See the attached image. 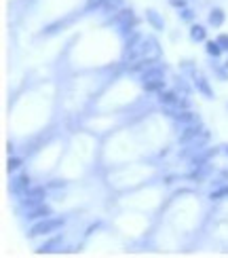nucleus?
<instances>
[{
  "label": "nucleus",
  "instance_id": "nucleus-1",
  "mask_svg": "<svg viewBox=\"0 0 228 258\" xmlns=\"http://www.w3.org/2000/svg\"><path fill=\"white\" fill-rule=\"evenodd\" d=\"M63 227V218H53V216H47V218H42L40 222H36L34 227H32V237L34 235H47V233H55Z\"/></svg>",
  "mask_w": 228,
  "mask_h": 258
},
{
  "label": "nucleus",
  "instance_id": "nucleus-2",
  "mask_svg": "<svg viewBox=\"0 0 228 258\" xmlns=\"http://www.w3.org/2000/svg\"><path fill=\"white\" fill-rule=\"evenodd\" d=\"M24 203L28 208H34V206H38V203H42V199H45V188H28L26 192H24Z\"/></svg>",
  "mask_w": 228,
  "mask_h": 258
},
{
  "label": "nucleus",
  "instance_id": "nucleus-3",
  "mask_svg": "<svg viewBox=\"0 0 228 258\" xmlns=\"http://www.w3.org/2000/svg\"><path fill=\"white\" fill-rule=\"evenodd\" d=\"M47 216H51V210L45 206V203H38V206H34L30 210V220H42V218H47Z\"/></svg>",
  "mask_w": 228,
  "mask_h": 258
},
{
  "label": "nucleus",
  "instance_id": "nucleus-4",
  "mask_svg": "<svg viewBox=\"0 0 228 258\" xmlns=\"http://www.w3.org/2000/svg\"><path fill=\"white\" fill-rule=\"evenodd\" d=\"M30 188V178L28 176H17L13 180V184H11V190L15 192V195H21V192H26Z\"/></svg>",
  "mask_w": 228,
  "mask_h": 258
},
{
  "label": "nucleus",
  "instance_id": "nucleus-5",
  "mask_svg": "<svg viewBox=\"0 0 228 258\" xmlns=\"http://www.w3.org/2000/svg\"><path fill=\"white\" fill-rule=\"evenodd\" d=\"M57 250H61V235H57V237L49 239L47 243H42L40 248H38L40 254H42V252H57Z\"/></svg>",
  "mask_w": 228,
  "mask_h": 258
},
{
  "label": "nucleus",
  "instance_id": "nucleus-6",
  "mask_svg": "<svg viewBox=\"0 0 228 258\" xmlns=\"http://www.w3.org/2000/svg\"><path fill=\"white\" fill-rule=\"evenodd\" d=\"M224 11L222 9H213L211 13H209V24L213 26V28H220L222 24H224Z\"/></svg>",
  "mask_w": 228,
  "mask_h": 258
},
{
  "label": "nucleus",
  "instance_id": "nucleus-7",
  "mask_svg": "<svg viewBox=\"0 0 228 258\" xmlns=\"http://www.w3.org/2000/svg\"><path fill=\"white\" fill-rule=\"evenodd\" d=\"M146 19H148L150 24L155 26L157 30H163V26H165V24H163V19L159 17V13H157V11H146Z\"/></svg>",
  "mask_w": 228,
  "mask_h": 258
},
{
  "label": "nucleus",
  "instance_id": "nucleus-8",
  "mask_svg": "<svg viewBox=\"0 0 228 258\" xmlns=\"http://www.w3.org/2000/svg\"><path fill=\"white\" fill-rule=\"evenodd\" d=\"M205 36H207V30H205L203 26H192L190 28V38L192 40H205Z\"/></svg>",
  "mask_w": 228,
  "mask_h": 258
},
{
  "label": "nucleus",
  "instance_id": "nucleus-9",
  "mask_svg": "<svg viewBox=\"0 0 228 258\" xmlns=\"http://www.w3.org/2000/svg\"><path fill=\"white\" fill-rule=\"evenodd\" d=\"M205 49H207V53H209L211 57H220V55H222V47H220V42H218V40H209Z\"/></svg>",
  "mask_w": 228,
  "mask_h": 258
},
{
  "label": "nucleus",
  "instance_id": "nucleus-10",
  "mask_svg": "<svg viewBox=\"0 0 228 258\" xmlns=\"http://www.w3.org/2000/svg\"><path fill=\"white\" fill-rule=\"evenodd\" d=\"M163 87H165V81H163V79L146 81V83H144V89H146V91H159V89H163Z\"/></svg>",
  "mask_w": 228,
  "mask_h": 258
},
{
  "label": "nucleus",
  "instance_id": "nucleus-11",
  "mask_svg": "<svg viewBox=\"0 0 228 258\" xmlns=\"http://www.w3.org/2000/svg\"><path fill=\"white\" fill-rule=\"evenodd\" d=\"M161 102L163 104H167V106H173V104H180L178 100V95L173 93V91H167V93H161Z\"/></svg>",
  "mask_w": 228,
  "mask_h": 258
},
{
  "label": "nucleus",
  "instance_id": "nucleus-12",
  "mask_svg": "<svg viewBox=\"0 0 228 258\" xmlns=\"http://www.w3.org/2000/svg\"><path fill=\"white\" fill-rule=\"evenodd\" d=\"M197 89L203 91L207 98H211V95H213V91L209 89V85H207V81H205V79H197Z\"/></svg>",
  "mask_w": 228,
  "mask_h": 258
},
{
  "label": "nucleus",
  "instance_id": "nucleus-13",
  "mask_svg": "<svg viewBox=\"0 0 228 258\" xmlns=\"http://www.w3.org/2000/svg\"><path fill=\"white\" fill-rule=\"evenodd\" d=\"M220 42V47H222V51H228V34H220L218 38H215Z\"/></svg>",
  "mask_w": 228,
  "mask_h": 258
},
{
  "label": "nucleus",
  "instance_id": "nucleus-14",
  "mask_svg": "<svg viewBox=\"0 0 228 258\" xmlns=\"http://www.w3.org/2000/svg\"><path fill=\"white\" fill-rule=\"evenodd\" d=\"M19 165H21V161H19V159H11V161H9V171L19 169Z\"/></svg>",
  "mask_w": 228,
  "mask_h": 258
},
{
  "label": "nucleus",
  "instance_id": "nucleus-15",
  "mask_svg": "<svg viewBox=\"0 0 228 258\" xmlns=\"http://www.w3.org/2000/svg\"><path fill=\"white\" fill-rule=\"evenodd\" d=\"M192 17H194V15H192V11H190V9H184V11H182V19H186V21H190Z\"/></svg>",
  "mask_w": 228,
  "mask_h": 258
},
{
  "label": "nucleus",
  "instance_id": "nucleus-16",
  "mask_svg": "<svg viewBox=\"0 0 228 258\" xmlns=\"http://www.w3.org/2000/svg\"><path fill=\"white\" fill-rule=\"evenodd\" d=\"M173 7H184V0H171Z\"/></svg>",
  "mask_w": 228,
  "mask_h": 258
},
{
  "label": "nucleus",
  "instance_id": "nucleus-17",
  "mask_svg": "<svg viewBox=\"0 0 228 258\" xmlns=\"http://www.w3.org/2000/svg\"><path fill=\"white\" fill-rule=\"evenodd\" d=\"M226 155H228V146H226Z\"/></svg>",
  "mask_w": 228,
  "mask_h": 258
},
{
  "label": "nucleus",
  "instance_id": "nucleus-18",
  "mask_svg": "<svg viewBox=\"0 0 228 258\" xmlns=\"http://www.w3.org/2000/svg\"><path fill=\"white\" fill-rule=\"evenodd\" d=\"M226 68H228V61H226Z\"/></svg>",
  "mask_w": 228,
  "mask_h": 258
}]
</instances>
